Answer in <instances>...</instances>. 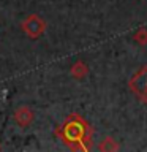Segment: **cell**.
Listing matches in <instances>:
<instances>
[{
	"label": "cell",
	"instance_id": "cell-1",
	"mask_svg": "<svg viewBox=\"0 0 147 152\" xmlns=\"http://www.w3.org/2000/svg\"><path fill=\"white\" fill-rule=\"evenodd\" d=\"M65 133V140L66 142H82L85 140V133H87V125L82 119H79L78 116H74L73 119H70L63 127Z\"/></svg>",
	"mask_w": 147,
	"mask_h": 152
},
{
	"label": "cell",
	"instance_id": "cell-2",
	"mask_svg": "<svg viewBox=\"0 0 147 152\" xmlns=\"http://www.w3.org/2000/svg\"><path fill=\"white\" fill-rule=\"evenodd\" d=\"M128 87L131 94L136 95L141 102L147 103V65L141 66L128 81Z\"/></svg>",
	"mask_w": 147,
	"mask_h": 152
},
{
	"label": "cell",
	"instance_id": "cell-3",
	"mask_svg": "<svg viewBox=\"0 0 147 152\" xmlns=\"http://www.w3.org/2000/svg\"><path fill=\"white\" fill-rule=\"evenodd\" d=\"M24 30H25L32 38H36L44 32V22H43L36 14H33V16L27 18V21L24 22Z\"/></svg>",
	"mask_w": 147,
	"mask_h": 152
},
{
	"label": "cell",
	"instance_id": "cell-4",
	"mask_svg": "<svg viewBox=\"0 0 147 152\" xmlns=\"http://www.w3.org/2000/svg\"><path fill=\"white\" fill-rule=\"evenodd\" d=\"M87 73H89V68H87V65L84 64V62H76V64L71 66V75L74 76L76 79H82V78H85L87 76Z\"/></svg>",
	"mask_w": 147,
	"mask_h": 152
},
{
	"label": "cell",
	"instance_id": "cell-5",
	"mask_svg": "<svg viewBox=\"0 0 147 152\" xmlns=\"http://www.w3.org/2000/svg\"><path fill=\"white\" fill-rule=\"evenodd\" d=\"M16 121L21 124V125H27V124L32 121V111L27 108H21L16 113Z\"/></svg>",
	"mask_w": 147,
	"mask_h": 152
},
{
	"label": "cell",
	"instance_id": "cell-6",
	"mask_svg": "<svg viewBox=\"0 0 147 152\" xmlns=\"http://www.w3.org/2000/svg\"><path fill=\"white\" fill-rule=\"evenodd\" d=\"M133 40H135L138 45L146 46L147 45V28H144V27L138 28V30L135 32V35H133Z\"/></svg>",
	"mask_w": 147,
	"mask_h": 152
},
{
	"label": "cell",
	"instance_id": "cell-7",
	"mask_svg": "<svg viewBox=\"0 0 147 152\" xmlns=\"http://www.w3.org/2000/svg\"><path fill=\"white\" fill-rule=\"evenodd\" d=\"M119 149V144L112 138H104L100 144V151H117Z\"/></svg>",
	"mask_w": 147,
	"mask_h": 152
}]
</instances>
